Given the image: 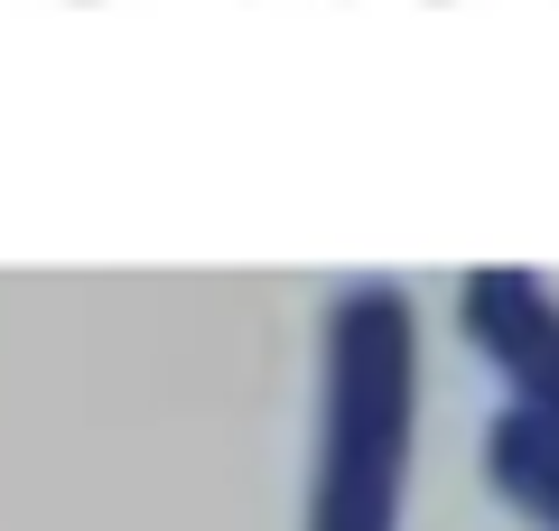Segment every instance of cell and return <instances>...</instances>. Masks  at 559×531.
<instances>
[{"mask_svg":"<svg viewBox=\"0 0 559 531\" xmlns=\"http://www.w3.org/2000/svg\"><path fill=\"white\" fill-rule=\"evenodd\" d=\"M466 335H476V354L503 374V392H513V411L550 420L559 429V290L532 271H476L457 298Z\"/></svg>","mask_w":559,"mask_h":531,"instance_id":"2","label":"cell"},{"mask_svg":"<svg viewBox=\"0 0 559 531\" xmlns=\"http://www.w3.org/2000/svg\"><path fill=\"white\" fill-rule=\"evenodd\" d=\"M485 475H495V494L522 512V522L559 531V429L550 420H532V411L503 401L495 429H485Z\"/></svg>","mask_w":559,"mask_h":531,"instance_id":"3","label":"cell"},{"mask_svg":"<svg viewBox=\"0 0 559 531\" xmlns=\"http://www.w3.org/2000/svg\"><path fill=\"white\" fill-rule=\"evenodd\" d=\"M419 448V317L411 290L355 280L318 327V457L299 531H401Z\"/></svg>","mask_w":559,"mask_h":531,"instance_id":"1","label":"cell"}]
</instances>
